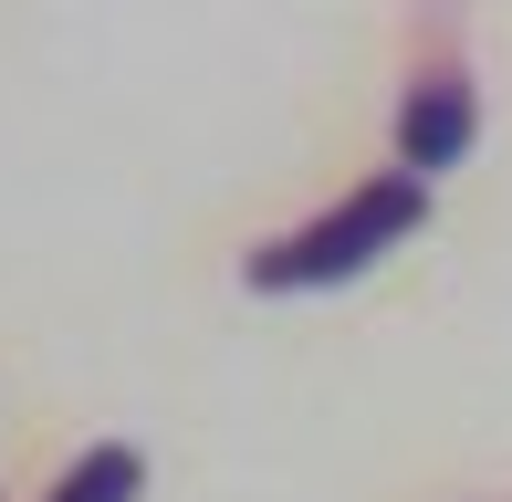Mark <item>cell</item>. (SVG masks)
<instances>
[{
    "instance_id": "cell-1",
    "label": "cell",
    "mask_w": 512,
    "mask_h": 502,
    "mask_svg": "<svg viewBox=\"0 0 512 502\" xmlns=\"http://www.w3.org/2000/svg\"><path fill=\"white\" fill-rule=\"evenodd\" d=\"M418 220H429V178H418V168H387V178H366V189H345L324 220L262 241L241 262V283L251 293H324V283H345V272H366L377 251H398Z\"/></svg>"
},
{
    "instance_id": "cell-2",
    "label": "cell",
    "mask_w": 512,
    "mask_h": 502,
    "mask_svg": "<svg viewBox=\"0 0 512 502\" xmlns=\"http://www.w3.org/2000/svg\"><path fill=\"white\" fill-rule=\"evenodd\" d=\"M471 136H481L471 74H460V63H429V74L408 84V105H398V168L439 178V168H460V147H471Z\"/></svg>"
},
{
    "instance_id": "cell-3",
    "label": "cell",
    "mask_w": 512,
    "mask_h": 502,
    "mask_svg": "<svg viewBox=\"0 0 512 502\" xmlns=\"http://www.w3.org/2000/svg\"><path fill=\"white\" fill-rule=\"evenodd\" d=\"M136 492H147V461H136L126 440L84 450V461H74V471L53 482V502H136Z\"/></svg>"
}]
</instances>
